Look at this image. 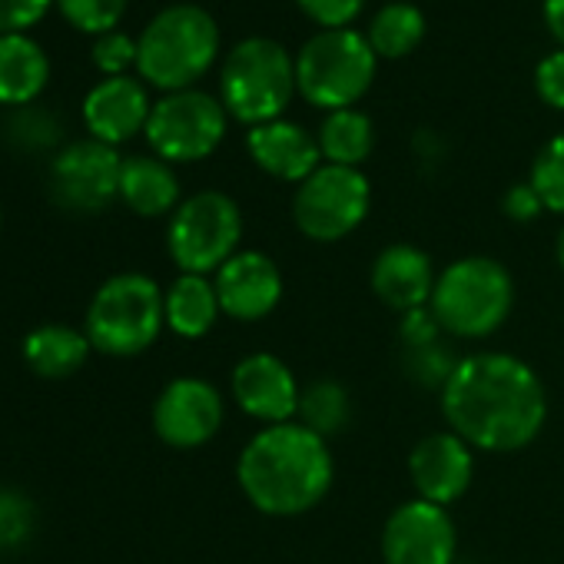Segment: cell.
Here are the masks:
<instances>
[{
  "label": "cell",
  "mask_w": 564,
  "mask_h": 564,
  "mask_svg": "<svg viewBox=\"0 0 564 564\" xmlns=\"http://www.w3.org/2000/svg\"><path fill=\"white\" fill-rule=\"evenodd\" d=\"M242 242V209L219 189L186 196L166 226V252L180 272L216 275Z\"/></svg>",
  "instance_id": "8"
},
{
  "label": "cell",
  "mask_w": 564,
  "mask_h": 564,
  "mask_svg": "<svg viewBox=\"0 0 564 564\" xmlns=\"http://www.w3.org/2000/svg\"><path fill=\"white\" fill-rule=\"evenodd\" d=\"M514 306V279L491 256H462L438 269L429 313L438 329L462 343L495 336Z\"/></svg>",
  "instance_id": "3"
},
{
  "label": "cell",
  "mask_w": 564,
  "mask_h": 564,
  "mask_svg": "<svg viewBox=\"0 0 564 564\" xmlns=\"http://www.w3.org/2000/svg\"><path fill=\"white\" fill-rule=\"evenodd\" d=\"M163 313H166V329L173 336H180V339L209 336L223 316L213 275L180 272L170 282V290H163Z\"/></svg>",
  "instance_id": "22"
},
{
  "label": "cell",
  "mask_w": 564,
  "mask_h": 564,
  "mask_svg": "<svg viewBox=\"0 0 564 564\" xmlns=\"http://www.w3.org/2000/svg\"><path fill=\"white\" fill-rule=\"evenodd\" d=\"M57 0H0V37L4 34H24L34 28Z\"/></svg>",
  "instance_id": "35"
},
{
  "label": "cell",
  "mask_w": 564,
  "mask_h": 564,
  "mask_svg": "<svg viewBox=\"0 0 564 564\" xmlns=\"http://www.w3.org/2000/svg\"><path fill=\"white\" fill-rule=\"evenodd\" d=\"M120 199L143 219L173 216L180 199V180L160 156H127L120 170Z\"/></svg>",
  "instance_id": "20"
},
{
  "label": "cell",
  "mask_w": 564,
  "mask_h": 564,
  "mask_svg": "<svg viewBox=\"0 0 564 564\" xmlns=\"http://www.w3.org/2000/svg\"><path fill=\"white\" fill-rule=\"evenodd\" d=\"M0 226H4V213H0Z\"/></svg>",
  "instance_id": "40"
},
{
  "label": "cell",
  "mask_w": 564,
  "mask_h": 564,
  "mask_svg": "<svg viewBox=\"0 0 564 564\" xmlns=\"http://www.w3.org/2000/svg\"><path fill=\"white\" fill-rule=\"evenodd\" d=\"M458 359L448 352V346L438 339L432 346H422V349H405V372L415 386L422 389H445L448 376L455 372Z\"/></svg>",
  "instance_id": "31"
},
{
  "label": "cell",
  "mask_w": 564,
  "mask_h": 564,
  "mask_svg": "<svg viewBox=\"0 0 564 564\" xmlns=\"http://www.w3.org/2000/svg\"><path fill=\"white\" fill-rule=\"evenodd\" d=\"M554 256H557V265L564 272V226L557 229V242H554Z\"/></svg>",
  "instance_id": "39"
},
{
  "label": "cell",
  "mask_w": 564,
  "mask_h": 564,
  "mask_svg": "<svg viewBox=\"0 0 564 564\" xmlns=\"http://www.w3.org/2000/svg\"><path fill=\"white\" fill-rule=\"evenodd\" d=\"M90 61L97 64V70L104 77H127V70L137 67V41L130 34L110 31V34L97 37Z\"/></svg>",
  "instance_id": "32"
},
{
  "label": "cell",
  "mask_w": 564,
  "mask_h": 564,
  "mask_svg": "<svg viewBox=\"0 0 564 564\" xmlns=\"http://www.w3.org/2000/svg\"><path fill=\"white\" fill-rule=\"evenodd\" d=\"M349 419H352V399L339 379H316L303 389L296 422H303L326 442L339 435L349 425Z\"/></svg>",
  "instance_id": "26"
},
{
  "label": "cell",
  "mask_w": 564,
  "mask_h": 564,
  "mask_svg": "<svg viewBox=\"0 0 564 564\" xmlns=\"http://www.w3.org/2000/svg\"><path fill=\"white\" fill-rule=\"evenodd\" d=\"M21 352H24V362L34 376H41L47 382H61V379L77 376L87 366L94 346H90L84 329L47 323V326H37L24 336Z\"/></svg>",
  "instance_id": "23"
},
{
  "label": "cell",
  "mask_w": 564,
  "mask_h": 564,
  "mask_svg": "<svg viewBox=\"0 0 564 564\" xmlns=\"http://www.w3.org/2000/svg\"><path fill=\"white\" fill-rule=\"evenodd\" d=\"M544 24H547V34L564 47V0H544Z\"/></svg>",
  "instance_id": "38"
},
{
  "label": "cell",
  "mask_w": 564,
  "mask_h": 564,
  "mask_svg": "<svg viewBox=\"0 0 564 564\" xmlns=\"http://www.w3.org/2000/svg\"><path fill=\"white\" fill-rule=\"evenodd\" d=\"M435 279L438 269L432 256L415 242H389L386 249H379L369 269L372 296L399 316L429 306L435 293Z\"/></svg>",
  "instance_id": "17"
},
{
  "label": "cell",
  "mask_w": 564,
  "mask_h": 564,
  "mask_svg": "<svg viewBox=\"0 0 564 564\" xmlns=\"http://www.w3.org/2000/svg\"><path fill=\"white\" fill-rule=\"evenodd\" d=\"M528 183L541 196L544 213L564 216V133L551 137L538 150V156L531 163V173H528Z\"/></svg>",
  "instance_id": "28"
},
{
  "label": "cell",
  "mask_w": 564,
  "mask_h": 564,
  "mask_svg": "<svg viewBox=\"0 0 564 564\" xmlns=\"http://www.w3.org/2000/svg\"><path fill=\"white\" fill-rule=\"evenodd\" d=\"M534 90L541 104L564 113V47L541 57V64L534 67Z\"/></svg>",
  "instance_id": "34"
},
{
  "label": "cell",
  "mask_w": 564,
  "mask_h": 564,
  "mask_svg": "<svg viewBox=\"0 0 564 564\" xmlns=\"http://www.w3.org/2000/svg\"><path fill=\"white\" fill-rule=\"evenodd\" d=\"M501 213L511 219V223H531L544 213V203L541 196L534 193V186L524 180V183H514L508 186V193L501 196Z\"/></svg>",
  "instance_id": "36"
},
{
  "label": "cell",
  "mask_w": 564,
  "mask_h": 564,
  "mask_svg": "<svg viewBox=\"0 0 564 564\" xmlns=\"http://www.w3.org/2000/svg\"><path fill=\"white\" fill-rule=\"evenodd\" d=\"M246 150H249V160L272 180L279 183H303L306 176H313L319 166H323V150H319V140L286 120H269V123H259V127H249L246 133Z\"/></svg>",
  "instance_id": "18"
},
{
  "label": "cell",
  "mask_w": 564,
  "mask_h": 564,
  "mask_svg": "<svg viewBox=\"0 0 564 564\" xmlns=\"http://www.w3.org/2000/svg\"><path fill=\"white\" fill-rule=\"evenodd\" d=\"M229 113L219 97L203 90L166 94L153 104L147 120V143L153 156L173 163H199L213 156L226 137Z\"/></svg>",
  "instance_id": "10"
},
{
  "label": "cell",
  "mask_w": 564,
  "mask_h": 564,
  "mask_svg": "<svg viewBox=\"0 0 564 564\" xmlns=\"http://www.w3.org/2000/svg\"><path fill=\"white\" fill-rule=\"evenodd\" d=\"M296 8L323 31H346L366 11V0H296Z\"/></svg>",
  "instance_id": "33"
},
{
  "label": "cell",
  "mask_w": 564,
  "mask_h": 564,
  "mask_svg": "<svg viewBox=\"0 0 564 564\" xmlns=\"http://www.w3.org/2000/svg\"><path fill=\"white\" fill-rule=\"evenodd\" d=\"M372 206V186L362 170L323 163L296 186L293 223L313 242H339L352 236Z\"/></svg>",
  "instance_id": "9"
},
{
  "label": "cell",
  "mask_w": 564,
  "mask_h": 564,
  "mask_svg": "<svg viewBox=\"0 0 564 564\" xmlns=\"http://www.w3.org/2000/svg\"><path fill=\"white\" fill-rule=\"evenodd\" d=\"M51 80V61L28 34L0 37V104L18 110L31 107Z\"/></svg>",
  "instance_id": "21"
},
{
  "label": "cell",
  "mask_w": 564,
  "mask_h": 564,
  "mask_svg": "<svg viewBox=\"0 0 564 564\" xmlns=\"http://www.w3.org/2000/svg\"><path fill=\"white\" fill-rule=\"evenodd\" d=\"M123 156L100 140H77L51 163V196L70 213H100L120 199Z\"/></svg>",
  "instance_id": "11"
},
{
  "label": "cell",
  "mask_w": 564,
  "mask_h": 564,
  "mask_svg": "<svg viewBox=\"0 0 564 564\" xmlns=\"http://www.w3.org/2000/svg\"><path fill=\"white\" fill-rule=\"evenodd\" d=\"M166 329L163 290L143 272H117L94 293L84 333L100 356L133 359L147 352Z\"/></svg>",
  "instance_id": "6"
},
{
  "label": "cell",
  "mask_w": 564,
  "mask_h": 564,
  "mask_svg": "<svg viewBox=\"0 0 564 564\" xmlns=\"http://www.w3.org/2000/svg\"><path fill=\"white\" fill-rule=\"evenodd\" d=\"M366 37L376 57H386V61L409 57L425 41V14L415 4H409V0H392V4H386L372 18Z\"/></svg>",
  "instance_id": "25"
},
{
  "label": "cell",
  "mask_w": 564,
  "mask_h": 564,
  "mask_svg": "<svg viewBox=\"0 0 564 564\" xmlns=\"http://www.w3.org/2000/svg\"><path fill=\"white\" fill-rule=\"evenodd\" d=\"M319 150H323V163L333 166H352L359 170L372 150H376V127L369 120V113L362 110H336L323 120L319 133Z\"/></svg>",
  "instance_id": "24"
},
{
  "label": "cell",
  "mask_w": 564,
  "mask_h": 564,
  "mask_svg": "<svg viewBox=\"0 0 564 564\" xmlns=\"http://www.w3.org/2000/svg\"><path fill=\"white\" fill-rule=\"evenodd\" d=\"M379 551L386 564H455L458 528L448 508L425 498L395 505L382 524Z\"/></svg>",
  "instance_id": "12"
},
{
  "label": "cell",
  "mask_w": 564,
  "mask_h": 564,
  "mask_svg": "<svg viewBox=\"0 0 564 564\" xmlns=\"http://www.w3.org/2000/svg\"><path fill=\"white\" fill-rule=\"evenodd\" d=\"M4 133L18 150L41 153V150H54L61 143V120L51 110H41L31 104V107H18L8 113Z\"/></svg>",
  "instance_id": "27"
},
{
  "label": "cell",
  "mask_w": 564,
  "mask_h": 564,
  "mask_svg": "<svg viewBox=\"0 0 564 564\" xmlns=\"http://www.w3.org/2000/svg\"><path fill=\"white\" fill-rule=\"evenodd\" d=\"M61 14L67 18L70 28H77L80 34H94L104 37L110 31H117L127 0H57Z\"/></svg>",
  "instance_id": "30"
},
{
  "label": "cell",
  "mask_w": 564,
  "mask_h": 564,
  "mask_svg": "<svg viewBox=\"0 0 564 564\" xmlns=\"http://www.w3.org/2000/svg\"><path fill=\"white\" fill-rule=\"evenodd\" d=\"M300 94L296 57L272 37L239 41L219 70V104L246 127L279 120Z\"/></svg>",
  "instance_id": "5"
},
{
  "label": "cell",
  "mask_w": 564,
  "mask_h": 564,
  "mask_svg": "<svg viewBox=\"0 0 564 564\" xmlns=\"http://www.w3.org/2000/svg\"><path fill=\"white\" fill-rule=\"evenodd\" d=\"M216 57L219 28L216 18L199 4L163 8L137 37V70L150 87L163 94L193 90V84L206 77Z\"/></svg>",
  "instance_id": "4"
},
{
  "label": "cell",
  "mask_w": 564,
  "mask_h": 564,
  "mask_svg": "<svg viewBox=\"0 0 564 564\" xmlns=\"http://www.w3.org/2000/svg\"><path fill=\"white\" fill-rule=\"evenodd\" d=\"M213 286L223 316L232 323H259L282 303V272L275 259L259 249H239L226 265L216 269Z\"/></svg>",
  "instance_id": "15"
},
{
  "label": "cell",
  "mask_w": 564,
  "mask_h": 564,
  "mask_svg": "<svg viewBox=\"0 0 564 564\" xmlns=\"http://www.w3.org/2000/svg\"><path fill=\"white\" fill-rule=\"evenodd\" d=\"M150 94L137 77H104L84 97V123L90 140L107 147H120L147 130L150 120Z\"/></svg>",
  "instance_id": "19"
},
{
  "label": "cell",
  "mask_w": 564,
  "mask_h": 564,
  "mask_svg": "<svg viewBox=\"0 0 564 564\" xmlns=\"http://www.w3.org/2000/svg\"><path fill=\"white\" fill-rule=\"evenodd\" d=\"M399 336H402V346H405V349H422V346L438 343L445 333L438 329L435 316H432L429 306H425V310H415V313H405V316H402Z\"/></svg>",
  "instance_id": "37"
},
{
  "label": "cell",
  "mask_w": 564,
  "mask_h": 564,
  "mask_svg": "<svg viewBox=\"0 0 564 564\" xmlns=\"http://www.w3.org/2000/svg\"><path fill=\"white\" fill-rule=\"evenodd\" d=\"M242 498L269 518H300L323 505L336 481L329 442L303 422L262 425L239 452Z\"/></svg>",
  "instance_id": "2"
},
{
  "label": "cell",
  "mask_w": 564,
  "mask_h": 564,
  "mask_svg": "<svg viewBox=\"0 0 564 564\" xmlns=\"http://www.w3.org/2000/svg\"><path fill=\"white\" fill-rule=\"evenodd\" d=\"M409 478L415 498L448 508L475 481V448L465 438H458L452 429L429 432L409 452Z\"/></svg>",
  "instance_id": "16"
},
{
  "label": "cell",
  "mask_w": 564,
  "mask_h": 564,
  "mask_svg": "<svg viewBox=\"0 0 564 564\" xmlns=\"http://www.w3.org/2000/svg\"><path fill=\"white\" fill-rule=\"evenodd\" d=\"M229 392H232V402L239 405V412H246L259 425L296 422L300 395H303L293 369L272 352L242 356L232 366Z\"/></svg>",
  "instance_id": "14"
},
{
  "label": "cell",
  "mask_w": 564,
  "mask_h": 564,
  "mask_svg": "<svg viewBox=\"0 0 564 564\" xmlns=\"http://www.w3.org/2000/svg\"><path fill=\"white\" fill-rule=\"evenodd\" d=\"M37 531V505L18 491L0 488V554L24 547Z\"/></svg>",
  "instance_id": "29"
},
{
  "label": "cell",
  "mask_w": 564,
  "mask_h": 564,
  "mask_svg": "<svg viewBox=\"0 0 564 564\" xmlns=\"http://www.w3.org/2000/svg\"><path fill=\"white\" fill-rule=\"evenodd\" d=\"M438 395L445 425L485 455L528 448L547 422L541 376L511 352L462 356Z\"/></svg>",
  "instance_id": "1"
},
{
  "label": "cell",
  "mask_w": 564,
  "mask_h": 564,
  "mask_svg": "<svg viewBox=\"0 0 564 564\" xmlns=\"http://www.w3.org/2000/svg\"><path fill=\"white\" fill-rule=\"evenodd\" d=\"M379 57L366 34L319 31L296 54V87L319 110H352L376 84Z\"/></svg>",
  "instance_id": "7"
},
{
  "label": "cell",
  "mask_w": 564,
  "mask_h": 564,
  "mask_svg": "<svg viewBox=\"0 0 564 564\" xmlns=\"http://www.w3.org/2000/svg\"><path fill=\"white\" fill-rule=\"evenodd\" d=\"M226 402L219 389L199 376L166 382L153 402V432L170 448H203L223 429Z\"/></svg>",
  "instance_id": "13"
}]
</instances>
